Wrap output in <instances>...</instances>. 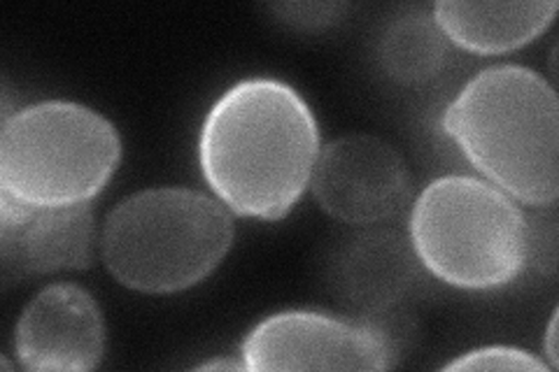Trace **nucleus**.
Listing matches in <instances>:
<instances>
[{"label":"nucleus","mask_w":559,"mask_h":372,"mask_svg":"<svg viewBox=\"0 0 559 372\" xmlns=\"http://www.w3.org/2000/svg\"><path fill=\"white\" fill-rule=\"evenodd\" d=\"M320 127L294 86L248 77L217 98L199 137L203 180L238 217L285 219L318 164Z\"/></svg>","instance_id":"nucleus-1"},{"label":"nucleus","mask_w":559,"mask_h":372,"mask_svg":"<svg viewBox=\"0 0 559 372\" xmlns=\"http://www.w3.org/2000/svg\"><path fill=\"white\" fill-rule=\"evenodd\" d=\"M443 131L489 184L511 199L548 207L559 196V103L534 70L503 63L464 84Z\"/></svg>","instance_id":"nucleus-2"},{"label":"nucleus","mask_w":559,"mask_h":372,"mask_svg":"<svg viewBox=\"0 0 559 372\" xmlns=\"http://www.w3.org/2000/svg\"><path fill=\"white\" fill-rule=\"evenodd\" d=\"M234 212L205 191L166 187L119 201L103 224L105 268L127 289L164 296L197 287L231 250Z\"/></svg>","instance_id":"nucleus-3"},{"label":"nucleus","mask_w":559,"mask_h":372,"mask_svg":"<svg viewBox=\"0 0 559 372\" xmlns=\"http://www.w3.org/2000/svg\"><path fill=\"white\" fill-rule=\"evenodd\" d=\"M408 233L433 277L476 291L511 285L532 250V230L515 201L471 175L439 177L419 193Z\"/></svg>","instance_id":"nucleus-4"},{"label":"nucleus","mask_w":559,"mask_h":372,"mask_svg":"<svg viewBox=\"0 0 559 372\" xmlns=\"http://www.w3.org/2000/svg\"><path fill=\"white\" fill-rule=\"evenodd\" d=\"M121 158L112 121L70 100L33 103L3 117L0 193L33 207L92 203Z\"/></svg>","instance_id":"nucleus-5"},{"label":"nucleus","mask_w":559,"mask_h":372,"mask_svg":"<svg viewBox=\"0 0 559 372\" xmlns=\"http://www.w3.org/2000/svg\"><path fill=\"white\" fill-rule=\"evenodd\" d=\"M245 370H390L396 349L376 324L289 310L259 322L240 347Z\"/></svg>","instance_id":"nucleus-6"},{"label":"nucleus","mask_w":559,"mask_h":372,"mask_svg":"<svg viewBox=\"0 0 559 372\" xmlns=\"http://www.w3.org/2000/svg\"><path fill=\"white\" fill-rule=\"evenodd\" d=\"M314 199L345 224H380L396 217L411 196L408 166L376 135H345L329 143L314 164Z\"/></svg>","instance_id":"nucleus-7"},{"label":"nucleus","mask_w":559,"mask_h":372,"mask_svg":"<svg viewBox=\"0 0 559 372\" xmlns=\"http://www.w3.org/2000/svg\"><path fill=\"white\" fill-rule=\"evenodd\" d=\"M103 353V312L96 298L73 281L45 287L14 328L16 363L33 372L94 370Z\"/></svg>","instance_id":"nucleus-8"},{"label":"nucleus","mask_w":559,"mask_h":372,"mask_svg":"<svg viewBox=\"0 0 559 372\" xmlns=\"http://www.w3.org/2000/svg\"><path fill=\"white\" fill-rule=\"evenodd\" d=\"M96 259L92 203L33 207L0 193V261L5 279L86 271Z\"/></svg>","instance_id":"nucleus-9"},{"label":"nucleus","mask_w":559,"mask_h":372,"mask_svg":"<svg viewBox=\"0 0 559 372\" xmlns=\"http://www.w3.org/2000/svg\"><path fill=\"white\" fill-rule=\"evenodd\" d=\"M557 12L552 0L540 3H452L433 5V24L443 38L471 55L492 57L536 40Z\"/></svg>","instance_id":"nucleus-10"},{"label":"nucleus","mask_w":559,"mask_h":372,"mask_svg":"<svg viewBox=\"0 0 559 372\" xmlns=\"http://www.w3.org/2000/svg\"><path fill=\"white\" fill-rule=\"evenodd\" d=\"M382 61L401 82H425L445 61L443 33L429 20H401L384 35Z\"/></svg>","instance_id":"nucleus-11"},{"label":"nucleus","mask_w":559,"mask_h":372,"mask_svg":"<svg viewBox=\"0 0 559 372\" xmlns=\"http://www.w3.org/2000/svg\"><path fill=\"white\" fill-rule=\"evenodd\" d=\"M550 365L534 357L532 351L515 349V347H483L462 353L460 359H454L445 365V370H548Z\"/></svg>","instance_id":"nucleus-12"},{"label":"nucleus","mask_w":559,"mask_h":372,"mask_svg":"<svg viewBox=\"0 0 559 372\" xmlns=\"http://www.w3.org/2000/svg\"><path fill=\"white\" fill-rule=\"evenodd\" d=\"M555 343H557V312L550 319L548 338H546V353H548V359H550V368H557V347H555Z\"/></svg>","instance_id":"nucleus-13"},{"label":"nucleus","mask_w":559,"mask_h":372,"mask_svg":"<svg viewBox=\"0 0 559 372\" xmlns=\"http://www.w3.org/2000/svg\"><path fill=\"white\" fill-rule=\"evenodd\" d=\"M199 370H245V363L242 359L240 361H229V359H217V361H207V363H201Z\"/></svg>","instance_id":"nucleus-14"}]
</instances>
